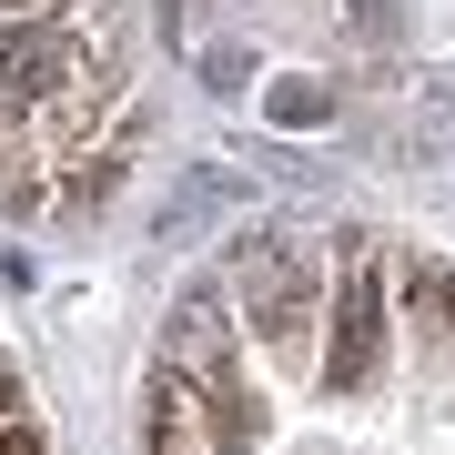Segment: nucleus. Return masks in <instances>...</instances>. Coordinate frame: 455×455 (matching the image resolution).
<instances>
[{"instance_id": "nucleus-1", "label": "nucleus", "mask_w": 455, "mask_h": 455, "mask_svg": "<svg viewBox=\"0 0 455 455\" xmlns=\"http://www.w3.org/2000/svg\"><path fill=\"white\" fill-rule=\"evenodd\" d=\"M223 293L243 304V324L263 334V344H304L314 324H324V263H314L304 243H283V233H243L233 243V263H223Z\"/></svg>"}, {"instance_id": "nucleus-2", "label": "nucleus", "mask_w": 455, "mask_h": 455, "mask_svg": "<svg viewBox=\"0 0 455 455\" xmlns=\"http://www.w3.org/2000/svg\"><path fill=\"white\" fill-rule=\"evenodd\" d=\"M163 374H193V385H243V355H233V293H223V283H193V293L172 304Z\"/></svg>"}, {"instance_id": "nucleus-3", "label": "nucleus", "mask_w": 455, "mask_h": 455, "mask_svg": "<svg viewBox=\"0 0 455 455\" xmlns=\"http://www.w3.org/2000/svg\"><path fill=\"white\" fill-rule=\"evenodd\" d=\"M263 112H274V122H293V132H314V122H334V92H324V82H283Z\"/></svg>"}, {"instance_id": "nucleus-4", "label": "nucleus", "mask_w": 455, "mask_h": 455, "mask_svg": "<svg viewBox=\"0 0 455 455\" xmlns=\"http://www.w3.org/2000/svg\"><path fill=\"white\" fill-rule=\"evenodd\" d=\"M0 455H41V415H11V425H0Z\"/></svg>"}, {"instance_id": "nucleus-5", "label": "nucleus", "mask_w": 455, "mask_h": 455, "mask_svg": "<svg viewBox=\"0 0 455 455\" xmlns=\"http://www.w3.org/2000/svg\"><path fill=\"white\" fill-rule=\"evenodd\" d=\"M11 415H31V395H20L11 374H0V425H11Z\"/></svg>"}]
</instances>
